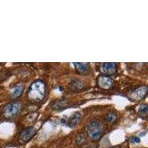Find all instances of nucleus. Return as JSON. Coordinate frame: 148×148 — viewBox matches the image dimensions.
Here are the masks:
<instances>
[{
    "label": "nucleus",
    "instance_id": "f257e3e1",
    "mask_svg": "<svg viewBox=\"0 0 148 148\" xmlns=\"http://www.w3.org/2000/svg\"><path fill=\"white\" fill-rule=\"evenodd\" d=\"M46 84L42 80H36L30 84L27 92V99L33 103H38L44 99L46 96Z\"/></svg>",
    "mask_w": 148,
    "mask_h": 148
},
{
    "label": "nucleus",
    "instance_id": "f03ea898",
    "mask_svg": "<svg viewBox=\"0 0 148 148\" xmlns=\"http://www.w3.org/2000/svg\"><path fill=\"white\" fill-rule=\"evenodd\" d=\"M104 126L99 120H93L87 127V133L92 141H97L103 136L104 133Z\"/></svg>",
    "mask_w": 148,
    "mask_h": 148
},
{
    "label": "nucleus",
    "instance_id": "7ed1b4c3",
    "mask_svg": "<svg viewBox=\"0 0 148 148\" xmlns=\"http://www.w3.org/2000/svg\"><path fill=\"white\" fill-rule=\"evenodd\" d=\"M22 109V103L18 101H14L8 104L4 108L2 113L6 119L13 118L20 113Z\"/></svg>",
    "mask_w": 148,
    "mask_h": 148
},
{
    "label": "nucleus",
    "instance_id": "20e7f679",
    "mask_svg": "<svg viewBox=\"0 0 148 148\" xmlns=\"http://www.w3.org/2000/svg\"><path fill=\"white\" fill-rule=\"evenodd\" d=\"M100 71L104 76H113L117 72V64L114 62L102 63L100 65Z\"/></svg>",
    "mask_w": 148,
    "mask_h": 148
},
{
    "label": "nucleus",
    "instance_id": "39448f33",
    "mask_svg": "<svg viewBox=\"0 0 148 148\" xmlns=\"http://www.w3.org/2000/svg\"><path fill=\"white\" fill-rule=\"evenodd\" d=\"M147 93V86H140L130 93V99L133 101H141L146 96Z\"/></svg>",
    "mask_w": 148,
    "mask_h": 148
},
{
    "label": "nucleus",
    "instance_id": "423d86ee",
    "mask_svg": "<svg viewBox=\"0 0 148 148\" xmlns=\"http://www.w3.org/2000/svg\"><path fill=\"white\" fill-rule=\"evenodd\" d=\"M36 133V130L34 127H27L21 132L18 139L21 143H26L35 136Z\"/></svg>",
    "mask_w": 148,
    "mask_h": 148
},
{
    "label": "nucleus",
    "instance_id": "0eeeda50",
    "mask_svg": "<svg viewBox=\"0 0 148 148\" xmlns=\"http://www.w3.org/2000/svg\"><path fill=\"white\" fill-rule=\"evenodd\" d=\"M97 84L100 88L104 90H110L114 87V82L110 77L101 75L97 79Z\"/></svg>",
    "mask_w": 148,
    "mask_h": 148
},
{
    "label": "nucleus",
    "instance_id": "6e6552de",
    "mask_svg": "<svg viewBox=\"0 0 148 148\" xmlns=\"http://www.w3.org/2000/svg\"><path fill=\"white\" fill-rule=\"evenodd\" d=\"M82 118V114L79 112L74 113L70 117L68 121H67L69 127H75L77 126L79 123H80V121H81Z\"/></svg>",
    "mask_w": 148,
    "mask_h": 148
},
{
    "label": "nucleus",
    "instance_id": "1a4fd4ad",
    "mask_svg": "<svg viewBox=\"0 0 148 148\" xmlns=\"http://www.w3.org/2000/svg\"><path fill=\"white\" fill-rule=\"evenodd\" d=\"M75 68L78 73L81 74L88 73L89 71V64L88 63H73Z\"/></svg>",
    "mask_w": 148,
    "mask_h": 148
},
{
    "label": "nucleus",
    "instance_id": "9d476101",
    "mask_svg": "<svg viewBox=\"0 0 148 148\" xmlns=\"http://www.w3.org/2000/svg\"><path fill=\"white\" fill-rule=\"evenodd\" d=\"M24 89H25V86L23 84H18V85L16 86L15 88L13 89V90H12L11 96L14 99H17V98H18L22 95Z\"/></svg>",
    "mask_w": 148,
    "mask_h": 148
},
{
    "label": "nucleus",
    "instance_id": "9b49d317",
    "mask_svg": "<svg viewBox=\"0 0 148 148\" xmlns=\"http://www.w3.org/2000/svg\"><path fill=\"white\" fill-rule=\"evenodd\" d=\"M71 88H72L73 90H82L84 88V84L81 81H79V80H74L71 83Z\"/></svg>",
    "mask_w": 148,
    "mask_h": 148
},
{
    "label": "nucleus",
    "instance_id": "f8f14e48",
    "mask_svg": "<svg viewBox=\"0 0 148 148\" xmlns=\"http://www.w3.org/2000/svg\"><path fill=\"white\" fill-rule=\"evenodd\" d=\"M147 111H148V107L146 104H142L139 108V110H138V114L140 115L141 117L142 118H147Z\"/></svg>",
    "mask_w": 148,
    "mask_h": 148
},
{
    "label": "nucleus",
    "instance_id": "ddd939ff",
    "mask_svg": "<svg viewBox=\"0 0 148 148\" xmlns=\"http://www.w3.org/2000/svg\"><path fill=\"white\" fill-rule=\"evenodd\" d=\"M106 119L108 122L111 123V124L115 123L116 121V120H117V114L115 112H113V111H111V112H110L107 115Z\"/></svg>",
    "mask_w": 148,
    "mask_h": 148
},
{
    "label": "nucleus",
    "instance_id": "4468645a",
    "mask_svg": "<svg viewBox=\"0 0 148 148\" xmlns=\"http://www.w3.org/2000/svg\"><path fill=\"white\" fill-rule=\"evenodd\" d=\"M131 141L133 142V143H139L140 139H139V138H138V137L134 136V137H133V138H132Z\"/></svg>",
    "mask_w": 148,
    "mask_h": 148
},
{
    "label": "nucleus",
    "instance_id": "2eb2a0df",
    "mask_svg": "<svg viewBox=\"0 0 148 148\" xmlns=\"http://www.w3.org/2000/svg\"><path fill=\"white\" fill-rule=\"evenodd\" d=\"M110 148H116V147H110Z\"/></svg>",
    "mask_w": 148,
    "mask_h": 148
}]
</instances>
